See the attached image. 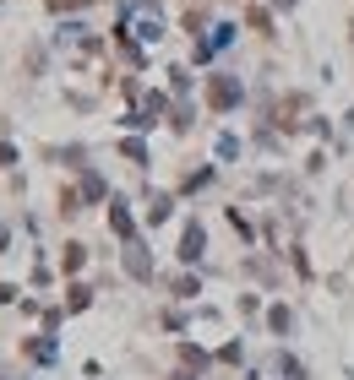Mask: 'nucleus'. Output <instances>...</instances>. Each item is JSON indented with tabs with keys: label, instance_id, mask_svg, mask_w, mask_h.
<instances>
[{
	"label": "nucleus",
	"instance_id": "7ed1b4c3",
	"mask_svg": "<svg viewBox=\"0 0 354 380\" xmlns=\"http://www.w3.org/2000/svg\"><path fill=\"white\" fill-rule=\"evenodd\" d=\"M49 6H55V11H65V6H82V0H49Z\"/></svg>",
	"mask_w": 354,
	"mask_h": 380
},
{
	"label": "nucleus",
	"instance_id": "f257e3e1",
	"mask_svg": "<svg viewBox=\"0 0 354 380\" xmlns=\"http://www.w3.org/2000/svg\"><path fill=\"white\" fill-rule=\"evenodd\" d=\"M208 98H213V109H229V103L240 98V87H234L229 77H218V81H213V87H208Z\"/></svg>",
	"mask_w": 354,
	"mask_h": 380
},
{
	"label": "nucleus",
	"instance_id": "f03ea898",
	"mask_svg": "<svg viewBox=\"0 0 354 380\" xmlns=\"http://www.w3.org/2000/svg\"><path fill=\"white\" fill-rule=\"evenodd\" d=\"M196 250H202V228H186V250H180V256L196 261Z\"/></svg>",
	"mask_w": 354,
	"mask_h": 380
}]
</instances>
